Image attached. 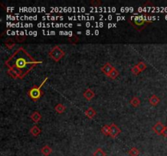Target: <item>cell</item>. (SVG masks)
<instances>
[{
  "label": "cell",
  "mask_w": 167,
  "mask_h": 156,
  "mask_svg": "<svg viewBox=\"0 0 167 156\" xmlns=\"http://www.w3.org/2000/svg\"><path fill=\"white\" fill-rule=\"evenodd\" d=\"M42 61H36L29 53L20 47L5 62L8 68V74L14 79H23L37 64Z\"/></svg>",
  "instance_id": "6da1fadb"
},
{
  "label": "cell",
  "mask_w": 167,
  "mask_h": 156,
  "mask_svg": "<svg viewBox=\"0 0 167 156\" xmlns=\"http://www.w3.org/2000/svg\"><path fill=\"white\" fill-rule=\"evenodd\" d=\"M129 22L133 25L135 29L139 31H142L143 29H145L147 23L144 18V16H139L138 14H134L129 18Z\"/></svg>",
  "instance_id": "7a4b0ae2"
},
{
  "label": "cell",
  "mask_w": 167,
  "mask_h": 156,
  "mask_svg": "<svg viewBox=\"0 0 167 156\" xmlns=\"http://www.w3.org/2000/svg\"><path fill=\"white\" fill-rule=\"evenodd\" d=\"M47 80H48V77H46L39 86H34L33 88L30 89L28 91V95H29V98H30L33 101H37V100H38V99L43 95V92L42 91V87L43 86V85L47 82Z\"/></svg>",
  "instance_id": "3957f363"
},
{
  "label": "cell",
  "mask_w": 167,
  "mask_h": 156,
  "mask_svg": "<svg viewBox=\"0 0 167 156\" xmlns=\"http://www.w3.org/2000/svg\"><path fill=\"white\" fill-rule=\"evenodd\" d=\"M48 55H49V57L52 58L54 61H55V62H59V61L65 56V53L63 51L60 47L56 46V47H54V48L49 52Z\"/></svg>",
  "instance_id": "277c9868"
},
{
  "label": "cell",
  "mask_w": 167,
  "mask_h": 156,
  "mask_svg": "<svg viewBox=\"0 0 167 156\" xmlns=\"http://www.w3.org/2000/svg\"><path fill=\"white\" fill-rule=\"evenodd\" d=\"M121 133H122L121 128L115 125L114 123H112V125H110L109 137H111L112 138H116Z\"/></svg>",
  "instance_id": "5b68a950"
},
{
  "label": "cell",
  "mask_w": 167,
  "mask_h": 156,
  "mask_svg": "<svg viewBox=\"0 0 167 156\" xmlns=\"http://www.w3.org/2000/svg\"><path fill=\"white\" fill-rule=\"evenodd\" d=\"M165 127V126L163 123H162L161 121H158V122L156 123V124L152 126V130H153V132L156 133V134L161 136Z\"/></svg>",
  "instance_id": "8992f818"
},
{
  "label": "cell",
  "mask_w": 167,
  "mask_h": 156,
  "mask_svg": "<svg viewBox=\"0 0 167 156\" xmlns=\"http://www.w3.org/2000/svg\"><path fill=\"white\" fill-rule=\"evenodd\" d=\"M113 68H114V67H113V66H112V65L110 63L108 62L102 66L101 71L103 72V73H104V74H105V75L107 76H109Z\"/></svg>",
  "instance_id": "52a82bcc"
},
{
  "label": "cell",
  "mask_w": 167,
  "mask_h": 156,
  "mask_svg": "<svg viewBox=\"0 0 167 156\" xmlns=\"http://www.w3.org/2000/svg\"><path fill=\"white\" fill-rule=\"evenodd\" d=\"M95 96V94L94 93V91L92 90L91 89H86V91L83 93V97L88 101L94 99Z\"/></svg>",
  "instance_id": "ba28073f"
},
{
  "label": "cell",
  "mask_w": 167,
  "mask_h": 156,
  "mask_svg": "<svg viewBox=\"0 0 167 156\" xmlns=\"http://www.w3.org/2000/svg\"><path fill=\"white\" fill-rule=\"evenodd\" d=\"M161 102V99L158 96H157L156 94H152L150 98H149V102L151 104L152 106H157Z\"/></svg>",
  "instance_id": "9c48e42d"
},
{
  "label": "cell",
  "mask_w": 167,
  "mask_h": 156,
  "mask_svg": "<svg viewBox=\"0 0 167 156\" xmlns=\"http://www.w3.org/2000/svg\"><path fill=\"white\" fill-rule=\"evenodd\" d=\"M85 115L88 117L89 119H92V118L96 115V112L95 111V109L93 107H90L85 111Z\"/></svg>",
  "instance_id": "30bf717a"
},
{
  "label": "cell",
  "mask_w": 167,
  "mask_h": 156,
  "mask_svg": "<svg viewBox=\"0 0 167 156\" xmlns=\"http://www.w3.org/2000/svg\"><path fill=\"white\" fill-rule=\"evenodd\" d=\"M41 153L45 156H49L52 153V149L49 146L46 145L41 148Z\"/></svg>",
  "instance_id": "8fae6325"
},
{
  "label": "cell",
  "mask_w": 167,
  "mask_h": 156,
  "mask_svg": "<svg viewBox=\"0 0 167 156\" xmlns=\"http://www.w3.org/2000/svg\"><path fill=\"white\" fill-rule=\"evenodd\" d=\"M31 119L35 123H38L42 119V115L38 112H34L31 115Z\"/></svg>",
  "instance_id": "7c38bea8"
},
{
  "label": "cell",
  "mask_w": 167,
  "mask_h": 156,
  "mask_svg": "<svg viewBox=\"0 0 167 156\" xmlns=\"http://www.w3.org/2000/svg\"><path fill=\"white\" fill-rule=\"evenodd\" d=\"M29 132H30V134L34 136V137H38L41 133V129L37 125H34L31 128Z\"/></svg>",
  "instance_id": "4fadbf2b"
},
{
  "label": "cell",
  "mask_w": 167,
  "mask_h": 156,
  "mask_svg": "<svg viewBox=\"0 0 167 156\" xmlns=\"http://www.w3.org/2000/svg\"><path fill=\"white\" fill-rule=\"evenodd\" d=\"M130 103L131 104V106H132V107H138L140 106L141 102L139 98H137V97H133V98L131 99V101H130Z\"/></svg>",
  "instance_id": "5bb4252c"
},
{
  "label": "cell",
  "mask_w": 167,
  "mask_h": 156,
  "mask_svg": "<svg viewBox=\"0 0 167 156\" xmlns=\"http://www.w3.org/2000/svg\"><path fill=\"white\" fill-rule=\"evenodd\" d=\"M65 109H66V107L61 103L57 104V105L55 107V111L57 112V113H59V114H62V113H64L65 111Z\"/></svg>",
  "instance_id": "9a60e30c"
},
{
  "label": "cell",
  "mask_w": 167,
  "mask_h": 156,
  "mask_svg": "<svg viewBox=\"0 0 167 156\" xmlns=\"http://www.w3.org/2000/svg\"><path fill=\"white\" fill-rule=\"evenodd\" d=\"M128 154L130 156H139V151L136 147H132V148L128 151Z\"/></svg>",
  "instance_id": "2e32d148"
},
{
  "label": "cell",
  "mask_w": 167,
  "mask_h": 156,
  "mask_svg": "<svg viewBox=\"0 0 167 156\" xmlns=\"http://www.w3.org/2000/svg\"><path fill=\"white\" fill-rule=\"evenodd\" d=\"M93 156H106V153L101 148H98L93 152Z\"/></svg>",
  "instance_id": "e0dca14e"
},
{
  "label": "cell",
  "mask_w": 167,
  "mask_h": 156,
  "mask_svg": "<svg viewBox=\"0 0 167 156\" xmlns=\"http://www.w3.org/2000/svg\"><path fill=\"white\" fill-rule=\"evenodd\" d=\"M101 132L103 134H105L106 136H109L110 133V126L109 125H105L103 126L101 128Z\"/></svg>",
  "instance_id": "ac0fdd59"
},
{
  "label": "cell",
  "mask_w": 167,
  "mask_h": 156,
  "mask_svg": "<svg viewBox=\"0 0 167 156\" xmlns=\"http://www.w3.org/2000/svg\"><path fill=\"white\" fill-rule=\"evenodd\" d=\"M118 76H119V72H118V71L114 68L113 69H112V72H111V73L109 74V77L114 80V79H116V78L118 77Z\"/></svg>",
  "instance_id": "d6986e66"
},
{
  "label": "cell",
  "mask_w": 167,
  "mask_h": 156,
  "mask_svg": "<svg viewBox=\"0 0 167 156\" xmlns=\"http://www.w3.org/2000/svg\"><path fill=\"white\" fill-rule=\"evenodd\" d=\"M68 41H69L72 44L75 45L79 42V38L77 35H73L72 37H70V39H68Z\"/></svg>",
  "instance_id": "ffe728a7"
},
{
  "label": "cell",
  "mask_w": 167,
  "mask_h": 156,
  "mask_svg": "<svg viewBox=\"0 0 167 156\" xmlns=\"http://www.w3.org/2000/svg\"><path fill=\"white\" fill-rule=\"evenodd\" d=\"M5 45L7 48H8V49H12V48H13L14 46H15V42H14L12 40L9 39V40H8V41L5 42Z\"/></svg>",
  "instance_id": "44dd1931"
},
{
  "label": "cell",
  "mask_w": 167,
  "mask_h": 156,
  "mask_svg": "<svg viewBox=\"0 0 167 156\" xmlns=\"http://www.w3.org/2000/svg\"><path fill=\"white\" fill-rule=\"evenodd\" d=\"M137 66H138V68H139V70H140L141 72H143V71L145 70L147 68V64L144 62H139Z\"/></svg>",
  "instance_id": "7402d4cb"
},
{
  "label": "cell",
  "mask_w": 167,
  "mask_h": 156,
  "mask_svg": "<svg viewBox=\"0 0 167 156\" xmlns=\"http://www.w3.org/2000/svg\"><path fill=\"white\" fill-rule=\"evenodd\" d=\"M131 72H132V73H133L134 75H135V76L139 75V74L141 73V71L139 70V68H138V66H137V65H135L133 68H131Z\"/></svg>",
  "instance_id": "603a6c76"
},
{
  "label": "cell",
  "mask_w": 167,
  "mask_h": 156,
  "mask_svg": "<svg viewBox=\"0 0 167 156\" xmlns=\"http://www.w3.org/2000/svg\"><path fill=\"white\" fill-rule=\"evenodd\" d=\"M91 4L93 7L96 8V7H99V6L101 5V2L99 1V0H92V1H91Z\"/></svg>",
  "instance_id": "cb8c5ba5"
},
{
  "label": "cell",
  "mask_w": 167,
  "mask_h": 156,
  "mask_svg": "<svg viewBox=\"0 0 167 156\" xmlns=\"http://www.w3.org/2000/svg\"><path fill=\"white\" fill-rule=\"evenodd\" d=\"M16 41L18 42H22L25 41V36H21V37H16Z\"/></svg>",
  "instance_id": "d4e9b609"
},
{
  "label": "cell",
  "mask_w": 167,
  "mask_h": 156,
  "mask_svg": "<svg viewBox=\"0 0 167 156\" xmlns=\"http://www.w3.org/2000/svg\"><path fill=\"white\" fill-rule=\"evenodd\" d=\"M161 136H163V137H165V138H166L167 137V126H165V127L164 128V129H163V131H162V135Z\"/></svg>",
  "instance_id": "484cf974"
},
{
  "label": "cell",
  "mask_w": 167,
  "mask_h": 156,
  "mask_svg": "<svg viewBox=\"0 0 167 156\" xmlns=\"http://www.w3.org/2000/svg\"><path fill=\"white\" fill-rule=\"evenodd\" d=\"M86 35H90V34H91V31H90V30H86Z\"/></svg>",
  "instance_id": "4316f807"
},
{
  "label": "cell",
  "mask_w": 167,
  "mask_h": 156,
  "mask_svg": "<svg viewBox=\"0 0 167 156\" xmlns=\"http://www.w3.org/2000/svg\"><path fill=\"white\" fill-rule=\"evenodd\" d=\"M95 35H98V34H99V31H98V30H95Z\"/></svg>",
  "instance_id": "83f0119b"
}]
</instances>
